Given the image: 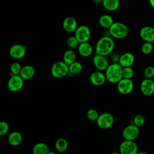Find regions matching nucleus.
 <instances>
[{"instance_id":"obj_1","label":"nucleus","mask_w":154,"mask_h":154,"mask_svg":"<svg viewBox=\"0 0 154 154\" xmlns=\"http://www.w3.org/2000/svg\"><path fill=\"white\" fill-rule=\"evenodd\" d=\"M115 47L114 41L111 36L105 35L100 37L95 46L96 54L106 57L111 54Z\"/></svg>"},{"instance_id":"obj_2","label":"nucleus","mask_w":154,"mask_h":154,"mask_svg":"<svg viewBox=\"0 0 154 154\" xmlns=\"http://www.w3.org/2000/svg\"><path fill=\"white\" fill-rule=\"evenodd\" d=\"M123 67L119 63H112L105 70L106 81L112 84H117L123 78Z\"/></svg>"},{"instance_id":"obj_3","label":"nucleus","mask_w":154,"mask_h":154,"mask_svg":"<svg viewBox=\"0 0 154 154\" xmlns=\"http://www.w3.org/2000/svg\"><path fill=\"white\" fill-rule=\"evenodd\" d=\"M110 36L116 39H123L126 37L129 34V28L123 23L114 22L112 26L108 29Z\"/></svg>"},{"instance_id":"obj_4","label":"nucleus","mask_w":154,"mask_h":154,"mask_svg":"<svg viewBox=\"0 0 154 154\" xmlns=\"http://www.w3.org/2000/svg\"><path fill=\"white\" fill-rule=\"evenodd\" d=\"M51 73L55 78H62L69 73V65L63 61H58L53 64L51 69Z\"/></svg>"},{"instance_id":"obj_5","label":"nucleus","mask_w":154,"mask_h":154,"mask_svg":"<svg viewBox=\"0 0 154 154\" xmlns=\"http://www.w3.org/2000/svg\"><path fill=\"white\" fill-rule=\"evenodd\" d=\"M114 119L113 116L109 112H103L99 114L96 120L97 126L103 129H108L112 127L114 124Z\"/></svg>"},{"instance_id":"obj_6","label":"nucleus","mask_w":154,"mask_h":154,"mask_svg":"<svg viewBox=\"0 0 154 154\" xmlns=\"http://www.w3.org/2000/svg\"><path fill=\"white\" fill-rule=\"evenodd\" d=\"M138 152V147L135 141L125 140L120 144L119 152L120 154H137Z\"/></svg>"},{"instance_id":"obj_7","label":"nucleus","mask_w":154,"mask_h":154,"mask_svg":"<svg viewBox=\"0 0 154 154\" xmlns=\"http://www.w3.org/2000/svg\"><path fill=\"white\" fill-rule=\"evenodd\" d=\"M24 79L19 75H10L7 83L8 89L11 92H17L23 87Z\"/></svg>"},{"instance_id":"obj_8","label":"nucleus","mask_w":154,"mask_h":154,"mask_svg":"<svg viewBox=\"0 0 154 154\" xmlns=\"http://www.w3.org/2000/svg\"><path fill=\"white\" fill-rule=\"evenodd\" d=\"M75 37L79 43L87 42L90 40L91 32L90 29L86 25H81L78 26L75 31Z\"/></svg>"},{"instance_id":"obj_9","label":"nucleus","mask_w":154,"mask_h":154,"mask_svg":"<svg viewBox=\"0 0 154 154\" xmlns=\"http://www.w3.org/2000/svg\"><path fill=\"white\" fill-rule=\"evenodd\" d=\"M140 134L139 128L131 123L126 126L122 131V136L125 140L135 141Z\"/></svg>"},{"instance_id":"obj_10","label":"nucleus","mask_w":154,"mask_h":154,"mask_svg":"<svg viewBox=\"0 0 154 154\" xmlns=\"http://www.w3.org/2000/svg\"><path fill=\"white\" fill-rule=\"evenodd\" d=\"M134 87V82L130 79L122 78L117 84V90L123 95H128L130 94L133 91Z\"/></svg>"},{"instance_id":"obj_11","label":"nucleus","mask_w":154,"mask_h":154,"mask_svg":"<svg viewBox=\"0 0 154 154\" xmlns=\"http://www.w3.org/2000/svg\"><path fill=\"white\" fill-rule=\"evenodd\" d=\"M26 47L21 44H15L11 46L9 49L10 57L16 60H19L25 56Z\"/></svg>"},{"instance_id":"obj_12","label":"nucleus","mask_w":154,"mask_h":154,"mask_svg":"<svg viewBox=\"0 0 154 154\" xmlns=\"http://www.w3.org/2000/svg\"><path fill=\"white\" fill-rule=\"evenodd\" d=\"M93 64L95 68L99 71H105L109 65L108 59L105 56L96 54L93 57Z\"/></svg>"},{"instance_id":"obj_13","label":"nucleus","mask_w":154,"mask_h":154,"mask_svg":"<svg viewBox=\"0 0 154 154\" xmlns=\"http://www.w3.org/2000/svg\"><path fill=\"white\" fill-rule=\"evenodd\" d=\"M141 93L146 96H150L154 93V81L152 79L144 78L140 83Z\"/></svg>"},{"instance_id":"obj_14","label":"nucleus","mask_w":154,"mask_h":154,"mask_svg":"<svg viewBox=\"0 0 154 154\" xmlns=\"http://www.w3.org/2000/svg\"><path fill=\"white\" fill-rule=\"evenodd\" d=\"M141 38L146 42H154V27L151 26H144L142 27L139 32Z\"/></svg>"},{"instance_id":"obj_15","label":"nucleus","mask_w":154,"mask_h":154,"mask_svg":"<svg viewBox=\"0 0 154 154\" xmlns=\"http://www.w3.org/2000/svg\"><path fill=\"white\" fill-rule=\"evenodd\" d=\"M90 81L94 86H101L105 84L106 81L105 74L102 72L97 70L91 73L89 78Z\"/></svg>"},{"instance_id":"obj_16","label":"nucleus","mask_w":154,"mask_h":154,"mask_svg":"<svg viewBox=\"0 0 154 154\" xmlns=\"http://www.w3.org/2000/svg\"><path fill=\"white\" fill-rule=\"evenodd\" d=\"M62 26L65 31L67 32H72L75 31L78 28V23L74 17L69 16L63 20Z\"/></svg>"},{"instance_id":"obj_17","label":"nucleus","mask_w":154,"mask_h":154,"mask_svg":"<svg viewBox=\"0 0 154 154\" xmlns=\"http://www.w3.org/2000/svg\"><path fill=\"white\" fill-rule=\"evenodd\" d=\"M135 62V56L131 52H125L120 57L119 63L123 67H130Z\"/></svg>"},{"instance_id":"obj_18","label":"nucleus","mask_w":154,"mask_h":154,"mask_svg":"<svg viewBox=\"0 0 154 154\" xmlns=\"http://www.w3.org/2000/svg\"><path fill=\"white\" fill-rule=\"evenodd\" d=\"M93 51V46L88 42L79 43L78 46V52L83 57H90L92 54Z\"/></svg>"},{"instance_id":"obj_19","label":"nucleus","mask_w":154,"mask_h":154,"mask_svg":"<svg viewBox=\"0 0 154 154\" xmlns=\"http://www.w3.org/2000/svg\"><path fill=\"white\" fill-rule=\"evenodd\" d=\"M7 141L8 144L11 146H18L22 141V135L18 131H13L8 136Z\"/></svg>"},{"instance_id":"obj_20","label":"nucleus","mask_w":154,"mask_h":154,"mask_svg":"<svg viewBox=\"0 0 154 154\" xmlns=\"http://www.w3.org/2000/svg\"><path fill=\"white\" fill-rule=\"evenodd\" d=\"M35 75V69L31 65H26L22 67L20 76L24 80H29L34 77Z\"/></svg>"},{"instance_id":"obj_21","label":"nucleus","mask_w":154,"mask_h":154,"mask_svg":"<svg viewBox=\"0 0 154 154\" xmlns=\"http://www.w3.org/2000/svg\"><path fill=\"white\" fill-rule=\"evenodd\" d=\"M99 25L105 29H109L112 25L114 23V20L111 16L104 14L101 15L99 18Z\"/></svg>"},{"instance_id":"obj_22","label":"nucleus","mask_w":154,"mask_h":154,"mask_svg":"<svg viewBox=\"0 0 154 154\" xmlns=\"http://www.w3.org/2000/svg\"><path fill=\"white\" fill-rule=\"evenodd\" d=\"M49 151V146L43 142L36 143L32 147L33 154H48Z\"/></svg>"},{"instance_id":"obj_23","label":"nucleus","mask_w":154,"mask_h":154,"mask_svg":"<svg viewBox=\"0 0 154 154\" xmlns=\"http://www.w3.org/2000/svg\"><path fill=\"white\" fill-rule=\"evenodd\" d=\"M102 4L103 7L109 11L117 10L120 5L119 0H103Z\"/></svg>"},{"instance_id":"obj_24","label":"nucleus","mask_w":154,"mask_h":154,"mask_svg":"<svg viewBox=\"0 0 154 154\" xmlns=\"http://www.w3.org/2000/svg\"><path fill=\"white\" fill-rule=\"evenodd\" d=\"M76 55L75 51L72 49H68L63 54V61L67 65H70L76 61Z\"/></svg>"},{"instance_id":"obj_25","label":"nucleus","mask_w":154,"mask_h":154,"mask_svg":"<svg viewBox=\"0 0 154 154\" xmlns=\"http://www.w3.org/2000/svg\"><path fill=\"white\" fill-rule=\"evenodd\" d=\"M55 147L58 152L63 153L67 149L68 142L64 138H59L55 141Z\"/></svg>"},{"instance_id":"obj_26","label":"nucleus","mask_w":154,"mask_h":154,"mask_svg":"<svg viewBox=\"0 0 154 154\" xmlns=\"http://www.w3.org/2000/svg\"><path fill=\"white\" fill-rule=\"evenodd\" d=\"M83 66L82 64L79 61H75L74 63H72L71 64L69 65V73L71 75H76L81 73L82 70Z\"/></svg>"},{"instance_id":"obj_27","label":"nucleus","mask_w":154,"mask_h":154,"mask_svg":"<svg viewBox=\"0 0 154 154\" xmlns=\"http://www.w3.org/2000/svg\"><path fill=\"white\" fill-rule=\"evenodd\" d=\"M22 67L21 66V64L18 62H13L11 64L10 67V75H20V73L21 72Z\"/></svg>"},{"instance_id":"obj_28","label":"nucleus","mask_w":154,"mask_h":154,"mask_svg":"<svg viewBox=\"0 0 154 154\" xmlns=\"http://www.w3.org/2000/svg\"><path fill=\"white\" fill-rule=\"evenodd\" d=\"M153 49V46L152 43L144 42L141 46V51L143 54L149 55L152 53Z\"/></svg>"},{"instance_id":"obj_29","label":"nucleus","mask_w":154,"mask_h":154,"mask_svg":"<svg viewBox=\"0 0 154 154\" xmlns=\"http://www.w3.org/2000/svg\"><path fill=\"white\" fill-rule=\"evenodd\" d=\"M86 116H87V118L91 121V122H96V120H97L99 114L97 112V110H96L95 109H90L87 111L86 113Z\"/></svg>"},{"instance_id":"obj_30","label":"nucleus","mask_w":154,"mask_h":154,"mask_svg":"<svg viewBox=\"0 0 154 154\" xmlns=\"http://www.w3.org/2000/svg\"><path fill=\"white\" fill-rule=\"evenodd\" d=\"M123 78L131 79L134 75V69L131 66L123 67Z\"/></svg>"},{"instance_id":"obj_31","label":"nucleus","mask_w":154,"mask_h":154,"mask_svg":"<svg viewBox=\"0 0 154 154\" xmlns=\"http://www.w3.org/2000/svg\"><path fill=\"white\" fill-rule=\"evenodd\" d=\"M132 123H133L138 128L141 127L145 123V118L141 114H137L134 117Z\"/></svg>"},{"instance_id":"obj_32","label":"nucleus","mask_w":154,"mask_h":154,"mask_svg":"<svg viewBox=\"0 0 154 154\" xmlns=\"http://www.w3.org/2000/svg\"><path fill=\"white\" fill-rule=\"evenodd\" d=\"M143 75L144 78L152 79L154 76V67L152 66L146 67L144 70Z\"/></svg>"},{"instance_id":"obj_33","label":"nucleus","mask_w":154,"mask_h":154,"mask_svg":"<svg viewBox=\"0 0 154 154\" xmlns=\"http://www.w3.org/2000/svg\"><path fill=\"white\" fill-rule=\"evenodd\" d=\"M66 44L69 48H74L78 46L79 43L78 42L75 36L73 35V36H70L69 37L67 38L66 41Z\"/></svg>"},{"instance_id":"obj_34","label":"nucleus","mask_w":154,"mask_h":154,"mask_svg":"<svg viewBox=\"0 0 154 154\" xmlns=\"http://www.w3.org/2000/svg\"><path fill=\"white\" fill-rule=\"evenodd\" d=\"M9 131V125L5 121L0 122V135H6Z\"/></svg>"},{"instance_id":"obj_35","label":"nucleus","mask_w":154,"mask_h":154,"mask_svg":"<svg viewBox=\"0 0 154 154\" xmlns=\"http://www.w3.org/2000/svg\"><path fill=\"white\" fill-rule=\"evenodd\" d=\"M120 57L119 55H118L117 54H114L112 56L111 59L112 61V63H119V59H120Z\"/></svg>"},{"instance_id":"obj_36","label":"nucleus","mask_w":154,"mask_h":154,"mask_svg":"<svg viewBox=\"0 0 154 154\" xmlns=\"http://www.w3.org/2000/svg\"><path fill=\"white\" fill-rule=\"evenodd\" d=\"M149 2L150 5L154 8V0H149Z\"/></svg>"},{"instance_id":"obj_37","label":"nucleus","mask_w":154,"mask_h":154,"mask_svg":"<svg viewBox=\"0 0 154 154\" xmlns=\"http://www.w3.org/2000/svg\"><path fill=\"white\" fill-rule=\"evenodd\" d=\"M137 154H148L147 152H144V151H141V152H138Z\"/></svg>"},{"instance_id":"obj_38","label":"nucleus","mask_w":154,"mask_h":154,"mask_svg":"<svg viewBox=\"0 0 154 154\" xmlns=\"http://www.w3.org/2000/svg\"><path fill=\"white\" fill-rule=\"evenodd\" d=\"M93 1L96 3H100V2L102 3V1H103V0H93Z\"/></svg>"},{"instance_id":"obj_39","label":"nucleus","mask_w":154,"mask_h":154,"mask_svg":"<svg viewBox=\"0 0 154 154\" xmlns=\"http://www.w3.org/2000/svg\"><path fill=\"white\" fill-rule=\"evenodd\" d=\"M48 154H57L55 152H53V151H49L48 153Z\"/></svg>"},{"instance_id":"obj_40","label":"nucleus","mask_w":154,"mask_h":154,"mask_svg":"<svg viewBox=\"0 0 154 154\" xmlns=\"http://www.w3.org/2000/svg\"><path fill=\"white\" fill-rule=\"evenodd\" d=\"M111 154H120V152H112Z\"/></svg>"}]
</instances>
